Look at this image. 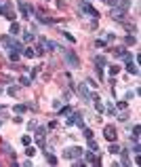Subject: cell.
<instances>
[{"label": "cell", "mask_w": 141, "mask_h": 167, "mask_svg": "<svg viewBox=\"0 0 141 167\" xmlns=\"http://www.w3.org/2000/svg\"><path fill=\"white\" fill-rule=\"evenodd\" d=\"M103 133H105V140H110V142H114V140H116V127L107 125V127L103 129Z\"/></svg>", "instance_id": "cell-10"}, {"label": "cell", "mask_w": 141, "mask_h": 167, "mask_svg": "<svg viewBox=\"0 0 141 167\" xmlns=\"http://www.w3.org/2000/svg\"><path fill=\"white\" fill-rule=\"evenodd\" d=\"M21 142H23V144H25V146H30V142H32V138H30V136H23V138H21Z\"/></svg>", "instance_id": "cell-26"}, {"label": "cell", "mask_w": 141, "mask_h": 167, "mask_svg": "<svg viewBox=\"0 0 141 167\" xmlns=\"http://www.w3.org/2000/svg\"><path fill=\"white\" fill-rule=\"evenodd\" d=\"M21 85H30V76H21Z\"/></svg>", "instance_id": "cell-33"}, {"label": "cell", "mask_w": 141, "mask_h": 167, "mask_svg": "<svg viewBox=\"0 0 141 167\" xmlns=\"http://www.w3.org/2000/svg\"><path fill=\"white\" fill-rule=\"evenodd\" d=\"M44 133H46L44 127H36V142L40 144V146H44Z\"/></svg>", "instance_id": "cell-11"}, {"label": "cell", "mask_w": 141, "mask_h": 167, "mask_svg": "<svg viewBox=\"0 0 141 167\" xmlns=\"http://www.w3.org/2000/svg\"><path fill=\"white\" fill-rule=\"evenodd\" d=\"M80 13L86 15V17H91V19H97V17H99V13H97V11L91 7L86 0H84V2H80Z\"/></svg>", "instance_id": "cell-1"}, {"label": "cell", "mask_w": 141, "mask_h": 167, "mask_svg": "<svg viewBox=\"0 0 141 167\" xmlns=\"http://www.w3.org/2000/svg\"><path fill=\"white\" fill-rule=\"evenodd\" d=\"M133 154H135V157H139V144L137 142H135V146H133Z\"/></svg>", "instance_id": "cell-30"}, {"label": "cell", "mask_w": 141, "mask_h": 167, "mask_svg": "<svg viewBox=\"0 0 141 167\" xmlns=\"http://www.w3.org/2000/svg\"><path fill=\"white\" fill-rule=\"evenodd\" d=\"M89 148H91V150H93V152H97V150H99V146H97V142H95V140H93V138H91V140H89Z\"/></svg>", "instance_id": "cell-16"}, {"label": "cell", "mask_w": 141, "mask_h": 167, "mask_svg": "<svg viewBox=\"0 0 141 167\" xmlns=\"http://www.w3.org/2000/svg\"><path fill=\"white\" fill-rule=\"evenodd\" d=\"M118 154H122V165H128L131 161H128V152H118Z\"/></svg>", "instance_id": "cell-18"}, {"label": "cell", "mask_w": 141, "mask_h": 167, "mask_svg": "<svg viewBox=\"0 0 141 167\" xmlns=\"http://www.w3.org/2000/svg\"><path fill=\"white\" fill-rule=\"evenodd\" d=\"M118 72H120V66H112L110 68V74H112V76H116Z\"/></svg>", "instance_id": "cell-22"}, {"label": "cell", "mask_w": 141, "mask_h": 167, "mask_svg": "<svg viewBox=\"0 0 141 167\" xmlns=\"http://www.w3.org/2000/svg\"><path fill=\"white\" fill-rule=\"evenodd\" d=\"M103 2H105V4H110V7H116L120 0H103Z\"/></svg>", "instance_id": "cell-27"}, {"label": "cell", "mask_w": 141, "mask_h": 167, "mask_svg": "<svg viewBox=\"0 0 141 167\" xmlns=\"http://www.w3.org/2000/svg\"><path fill=\"white\" fill-rule=\"evenodd\" d=\"M86 2H89V0H86Z\"/></svg>", "instance_id": "cell-36"}, {"label": "cell", "mask_w": 141, "mask_h": 167, "mask_svg": "<svg viewBox=\"0 0 141 167\" xmlns=\"http://www.w3.org/2000/svg\"><path fill=\"white\" fill-rule=\"evenodd\" d=\"M95 45H97V47H101V49H103V47H105V40H99V38H97V42H95Z\"/></svg>", "instance_id": "cell-34"}, {"label": "cell", "mask_w": 141, "mask_h": 167, "mask_svg": "<svg viewBox=\"0 0 141 167\" xmlns=\"http://www.w3.org/2000/svg\"><path fill=\"white\" fill-rule=\"evenodd\" d=\"M124 28H126L128 32H135V25H131V23H124Z\"/></svg>", "instance_id": "cell-35"}, {"label": "cell", "mask_w": 141, "mask_h": 167, "mask_svg": "<svg viewBox=\"0 0 141 167\" xmlns=\"http://www.w3.org/2000/svg\"><path fill=\"white\" fill-rule=\"evenodd\" d=\"M2 42L9 47L11 51H21V42L19 40H13V38H9V36H2Z\"/></svg>", "instance_id": "cell-4"}, {"label": "cell", "mask_w": 141, "mask_h": 167, "mask_svg": "<svg viewBox=\"0 0 141 167\" xmlns=\"http://www.w3.org/2000/svg\"><path fill=\"white\" fill-rule=\"evenodd\" d=\"M46 161H48L51 165H55V163H57V157H53V154H48V152H46Z\"/></svg>", "instance_id": "cell-24"}, {"label": "cell", "mask_w": 141, "mask_h": 167, "mask_svg": "<svg viewBox=\"0 0 141 167\" xmlns=\"http://www.w3.org/2000/svg\"><path fill=\"white\" fill-rule=\"evenodd\" d=\"M110 17H112L114 21H124V17H126V11L120 9V7H114V11H112Z\"/></svg>", "instance_id": "cell-7"}, {"label": "cell", "mask_w": 141, "mask_h": 167, "mask_svg": "<svg viewBox=\"0 0 141 167\" xmlns=\"http://www.w3.org/2000/svg\"><path fill=\"white\" fill-rule=\"evenodd\" d=\"M84 138H86V140L93 138V131H91V129H86V127H84Z\"/></svg>", "instance_id": "cell-25"}, {"label": "cell", "mask_w": 141, "mask_h": 167, "mask_svg": "<svg viewBox=\"0 0 141 167\" xmlns=\"http://www.w3.org/2000/svg\"><path fill=\"white\" fill-rule=\"evenodd\" d=\"M126 70H128V72H131V74H139V68H137V63H133V61H128Z\"/></svg>", "instance_id": "cell-13"}, {"label": "cell", "mask_w": 141, "mask_h": 167, "mask_svg": "<svg viewBox=\"0 0 141 167\" xmlns=\"http://www.w3.org/2000/svg\"><path fill=\"white\" fill-rule=\"evenodd\" d=\"M82 157H84V159H82V161H84V165H86V163H91V165H99V163H101V159L97 157L95 152H86V150H84Z\"/></svg>", "instance_id": "cell-5"}, {"label": "cell", "mask_w": 141, "mask_h": 167, "mask_svg": "<svg viewBox=\"0 0 141 167\" xmlns=\"http://www.w3.org/2000/svg\"><path fill=\"white\" fill-rule=\"evenodd\" d=\"M11 9H13V4H11V2H4V4H0V15H4L7 19H11V21H13V19H15V13H13Z\"/></svg>", "instance_id": "cell-3"}, {"label": "cell", "mask_w": 141, "mask_h": 167, "mask_svg": "<svg viewBox=\"0 0 141 167\" xmlns=\"http://www.w3.org/2000/svg\"><path fill=\"white\" fill-rule=\"evenodd\" d=\"M72 123H76L78 127H84V118H82V114H80V112H72V118H68L66 125H72Z\"/></svg>", "instance_id": "cell-6"}, {"label": "cell", "mask_w": 141, "mask_h": 167, "mask_svg": "<svg viewBox=\"0 0 141 167\" xmlns=\"http://www.w3.org/2000/svg\"><path fill=\"white\" fill-rule=\"evenodd\" d=\"M15 110H17V112H25V110H28V104H19V106H15Z\"/></svg>", "instance_id": "cell-23"}, {"label": "cell", "mask_w": 141, "mask_h": 167, "mask_svg": "<svg viewBox=\"0 0 141 167\" xmlns=\"http://www.w3.org/2000/svg\"><path fill=\"white\" fill-rule=\"evenodd\" d=\"M124 42H126V45H135V42H137V38H135V36H126V38H124Z\"/></svg>", "instance_id": "cell-21"}, {"label": "cell", "mask_w": 141, "mask_h": 167, "mask_svg": "<svg viewBox=\"0 0 141 167\" xmlns=\"http://www.w3.org/2000/svg\"><path fill=\"white\" fill-rule=\"evenodd\" d=\"M66 159H82V154H84V150L82 148H78V146H72V148H66Z\"/></svg>", "instance_id": "cell-2"}, {"label": "cell", "mask_w": 141, "mask_h": 167, "mask_svg": "<svg viewBox=\"0 0 141 167\" xmlns=\"http://www.w3.org/2000/svg\"><path fill=\"white\" fill-rule=\"evenodd\" d=\"M70 114H72V108H70V106H66V108L59 110V116H70Z\"/></svg>", "instance_id": "cell-15"}, {"label": "cell", "mask_w": 141, "mask_h": 167, "mask_svg": "<svg viewBox=\"0 0 141 167\" xmlns=\"http://www.w3.org/2000/svg\"><path fill=\"white\" fill-rule=\"evenodd\" d=\"M17 32H19V23L13 21V23H11V34H17Z\"/></svg>", "instance_id": "cell-19"}, {"label": "cell", "mask_w": 141, "mask_h": 167, "mask_svg": "<svg viewBox=\"0 0 141 167\" xmlns=\"http://www.w3.org/2000/svg\"><path fill=\"white\" fill-rule=\"evenodd\" d=\"M23 55L25 57H36V49L34 47H28V49H23Z\"/></svg>", "instance_id": "cell-14"}, {"label": "cell", "mask_w": 141, "mask_h": 167, "mask_svg": "<svg viewBox=\"0 0 141 167\" xmlns=\"http://www.w3.org/2000/svg\"><path fill=\"white\" fill-rule=\"evenodd\" d=\"M110 152L118 154V152H120V146H118V144H112V146H110Z\"/></svg>", "instance_id": "cell-20"}, {"label": "cell", "mask_w": 141, "mask_h": 167, "mask_svg": "<svg viewBox=\"0 0 141 167\" xmlns=\"http://www.w3.org/2000/svg\"><path fill=\"white\" fill-rule=\"evenodd\" d=\"M11 59H13V61H17V59H19V53H17V51H11Z\"/></svg>", "instance_id": "cell-29"}, {"label": "cell", "mask_w": 141, "mask_h": 167, "mask_svg": "<svg viewBox=\"0 0 141 167\" xmlns=\"http://www.w3.org/2000/svg\"><path fill=\"white\" fill-rule=\"evenodd\" d=\"M126 106H128L126 102H118V110H126Z\"/></svg>", "instance_id": "cell-28"}, {"label": "cell", "mask_w": 141, "mask_h": 167, "mask_svg": "<svg viewBox=\"0 0 141 167\" xmlns=\"http://www.w3.org/2000/svg\"><path fill=\"white\" fill-rule=\"evenodd\" d=\"M139 131H141V127H139V125H135V127H133V140H135V142L139 140Z\"/></svg>", "instance_id": "cell-17"}, {"label": "cell", "mask_w": 141, "mask_h": 167, "mask_svg": "<svg viewBox=\"0 0 141 167\" xmlns=\"http://www.w3.org/2000/svg\"><path fill=\"white\" fill-rule=\"evenodd\" d=\"M78 93H80V98H82L84 102H91V91L86 89V85H82V83L78 85Z\"/></svg>", "instance_id": "cell-9"}, {"label": "cell", "mask_w": 141, "mask_h": 167, "mask_svg": "<svg viewBox=\"0 0 141 167\" xmlns=\"http://www.w3.org/2000/svg\"><path fill=\"white\" fill-rule=\"evenodd\" d=\"M25 154H28V157H34L36 150H34V148H28V150H25Z\"/></svg>", "instance_id": "cell-32"}, {"label": "cell", "mask_w": 141, "mask_h": 167, "mask_svg": "<svg viewBox=\"0 0 141 167\" xmlns=\"http://www.w3.org/2000/svg\"><path fill=\"white\" fill-rule=\"evenodd\" d=\"M95 63H97V70H101V68L105 66V57L103 55H97L95 57Z\"/></svg>", "instance_id": "cell-12"}, {"label": "cell", "mask_w": 141, "mask_h": 167, "mask_svg": "<svg viewBox=\"0 0 141 167\" xmlns=\"http://www.w3.org/2000/svg\"><path fill=\"white\" fill-rule=\"evenodd\" d=\"M63 53H66V61L70 63V68H78V66H80L78 57H76V55H74L72 51H63Z\"/></svg>", "instance_id": "cell-8"}, {"label": "cell", "mask_w": 141, "mask_h": 167, "mask_svg": "<svg viewBox=\"0 0 141 167\" xmlns=\"http://www.w3.org/2000/svg\"><path fill=\"white\" fill-rule=\"evenodd\" d=\"M63 36H66V38H68L70 42H76V38H74V36H72V34H68V32H63Z\"/></svg>", "instance_id": "cell-31"}]
</instances>
